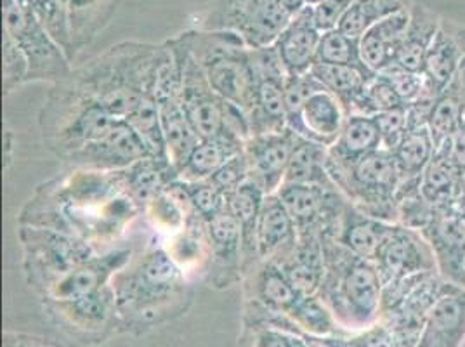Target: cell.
<instances>
[{"label": "cell", "mask_w": 465, "mask_h": 347, "mask_svg": "<svg viewBox=\"0 0 465 347\" xmlns=\"http://www.w3.org/2000/svg\"><path fill=\"white\" fill-rule=\"evenodd\" d=\"M322 34L323 32L314 21L312 5L302 7L292 16L289 25L274 42V47L289 75L310 74L312 64L316 63Z\"/></svg>", "instance_id": "603a6c76"}, {"label": "cell", "mask_w": 465, "mask_h": 347, "mask_svg": "<svg viewBox=\"0 0 465 347\" xmlns=\"http://www.w3.org/2000/svg\"><path fill=\"white\" fill-rule=\"evenodd\" d=\"M382 148L379 129L371 116L349 115L337 141L329 148V164L351 165Z\"/></svg>", "instance_id": "d6a6232c"}, {"label": "cell", "mask_w": 465, "mask_h": 347, "mask_svg": "<svg viewBox=\"0 0 465 347\" xmlns=\"http://www.w3.org/2000/svg\"><path fill=\"white\" fill-rule=\"evenodd\" d=\"M291 316L314 337H325L335 332V316L318 293L302 295L291 311Z\"/></svg>", "instance_id": "7bdbcfd3"}, {"label": "cell", "mask_w": 465, "mask_h": 347, "mask_svg": "<svg viewBox=\"0 0 465 347\" xmlns=\"http://www.w3.org/2000/svg\"><path fill=\"white\" fill-rule=\"evenodd\" d=\"M289 337V335H287ZM289 347H308V344L297 337H289Z\"/></svg>", "instance_id": "11a10c76"}, {"label": "cell", "mask_w": 465, "mask_h": 347, "mask_svg": "<svg viewBox=\"0 0 465 347\" xmlns=\"http://www.w3.org/2000/svg\"><path fill=\"white\" fill-rule=\"evenodd\" d=\"M144 156L148 152L134 129L125 120H118L106 134L64 158V164L84 171L118 173Z\"/></svg>", "instance_id": "e0dca14e"}, {"label": "cell", "mask_w": 465, "mask_h": 347, "mask_svg": "<svg viewBox=\"0 0 465 347\" xmlns=\"http://www.w3.org/2000/svg\"><path fill=\"white\" fill-rule=\"evenodd\" d=\"M291 280L293 289L301 295L318 293V289L325 273V257H323V240L316 236L299 238L297 245L291 255L276 264Z\"/></svg>", "instance_id": "f546056e"}, {"label": "cell", "mask_w": 465, "mask_h": 347, "mask_svg": "<svg viewBox=\"0 0 465 347\" xmlns=\"http://www.w3.org/2000/svg\"><path fill=\"white\" fill-rule=\"evenodd\" d=\"M181 183L184 192L190 196L194 211L205 223L226 209V194L213 188L207 179L196 181V183H186V181H181Z\"/></svg>", "instance_id": "7dc6e473"}, {"label": "cell", "mask_w": 465, "mask_h": 347, "mask_svg": "<svg viewBox=\"0 0 465 347\" xmlns=\"http://www.w3.org/2000/svg\"><path fill=\"white\" fill-rule=\"evenodd\" d=\"M262 347H289V337L280 332H266L261 337Z\"/></svg>", "instance_id": "816d5d0a"}, {"label": "cell", "mask_w": 465, "mask_h": 347, "mask_svg": "<svg viewBox=\"0 0 465 347\" xmlns=\"http://www.w3.org/2000/svg\"><path fill=\"white\" fill-rule=\"evenodd\" d=\"M434 152L436 143L432 139L429 125L407 127L401 143L392 152L400 169L401 183H419L426 171L427 164L434 156Z\"/></svg>", "instance_id": "d590c367"}, {"label": "cell", "mask_w": 465, "mask_h": 347, "mask_svg": "<svg viewBox=\"0 0 465 347\" xmlns=\"http://www.w3.org/2000/svg\"><path fill=\"white\" fill-rule=\"evenodd\" d=\"M40 23L47 28L53 39L72 61L70 42V20H68V0H28Z\"/></svg>", "instance_id": "ee69618b"}, {"label": "cell", "mask_w": 465, "mask_h": 347, "mask_svg": "<svg viewBox=\"0 0 465 347\" xmlns=\"http://www.w3.org/2000/svg\"><path fill=\"white\" fill-rule=\"evenodd\" d=\"M403 106L408 104H405V101L398 96V93L392 89L388 80L377 74L367 84L361 96L354 101L349 115L375 116L396 108H403Z\"/></svg>", "instance_id": "60d3db41"}, {"label": "cell", "mask_w": 465, "mask_h": 347, "mask_svg": "<svg viewBox=\"0 0 465 347\" xmlns=\"http://www.w3.org/2000/svg\"><path fill=\"white\" fill-rule=\"evenodd\" d=\"M410 5L411 0H352L337 28L352 39H361L375 23L400 11H408Z\"/></svg>", "instance_id": "74e56055"}, {"label": "cell", "mask_w": 465, "mask_h": 347, "mask_svg": "<svg viewBox=\"0 0 465 347\" xmlns=\"http://www.w3.org/2000/svg\"><path fill=\"white\" fill-rule=\"evenodd\" d=\"M420 233L434 253L438 273L446 282L465 289V202L434 207Z\"/></svg>", "instance_id": "9a60e30c"}, {"label": "cell", "mask_w": 465, "mask_h": 347, "mask_svg": "<svg viewBox=\"0 0 465 347\" xmlns=\"http://www.w3.org/2000/svg\"><path fill=\"white\" fill-rule=\"evenodd\" d=\"M410 23V9L375 23L360 39V55L373 74L386 70L400 55Z\"/></svg>", "instance_id": "484cf974"}, {"label": "cell", "mask_w": 465, "mask_h": 347, "mask_svg": "<svg viewBox=\"0 0 465 347\" xmlns=\"http://www.w3.org/2000/svg\"><path fill=\"white\" fill-rule=\"evenodd\" d=\"M379 75L388 80L392 89L398 93V96L405 101V104H413L419 99H436L426 89V78L422 74L408 72L405 68L392 63L386 70L379 72Z\"/></svg>", "instance_id": "bcb514c9"}, {"label": "cell", "mask_w": 465, "mask_h": 347, "mask_svg": "<svg viewBox=\"0 0 465 347\" xmlns=\"http://www.w3.org/2000/svg\"><path fill=\"white\" fill-rule=\"evenodd\" d=\"M13 143H15V135L9 129H5L4 133V171L5 173L11 169V164H13V150H15Z\"/></svg>", "instance_id": "f5cc1de1"}, {"label": "cell", "mask_w": 465, "mask_h": 347, "mask_svg": "<svg viewBox=\"0 0 465 347\" xmlns=\"http://www.w3.org/2000/svg\"><path fill=\"white\" fill-rule=\"evenodd\" d=\"M245 143L247 141L234 135L200 139L184 164L177 169V179L186 183L209 179L234 154H242L245 150Z\"/></svg>", "instance_id": "f1b7e54d"}, {"label": "cell", "mask_w": 465, "mask_h": 347, "mask_svg": "<svg viewBox=\"0 0 465 347\" xmlns=\"http://www.w3.org/2000/svg\"><path fill=\"white\" fill-rule=\"evenodd\" d=\"M251 59L255 75L253 110L249 116L251 134L282 133L287 129L285 80L289 74L274 44L251 49Z\"/></svg>", "instance_id": "4fadbf2b"}, {"label": "cell", "mask_w": 465, "mask_h": 347, "mask_svg": "<svg viewBox=\"0 0 465 347\" xmlns=\"http://www.w3.org/2000/svg\"><path fill=\"white\" fill-rule=\"evenodd\" d=\"M348 116L342 103L325 87H320L302 103L301 110L287 120V129L299 137L330 148L342 133Z\"/></svg>", "instance_id": "ffe728a7"}, {"label": "cell", "mask_w": 465, "mask_h": 347, "mask_svg": "<svg viewBox=\"0 0 465 347\" xmlns=\"http://www.w3.org/2000/svg\"><path fill=\"white\" fill-rule=\"evenodd\" d=\"M174 55L175 64L181 77V93L184 112L200 139L219 135H234L243 141L251 137V125L247 115L232 103L219 96L203 74L200 63L183 34L167 40Z\"/></svg>", "instance_id": "52a82bcc"}, {"label": "cell", "mask_w": 465, "mask_h": 347, "mask_svg": "<svg viewBox=\"0 0 465 347\" xmlns=\"http://www.w3.org/2000/svg\"><path fill=\"white\" fill-rule=\"evenodd\" d=\"M299 135L285 129L282 133L251 135L245 143L249 179L264 194L278 193L283 186L287 167Z\"/></svg>", "instance_id": "ac0fdd59"}, {"label": "cell", "mask_w": 465, "mask_h": 347, "mask_svg": "<svg viewBox=\"0 0 465 347\" xmlns=\"http://www.w3.org/2000/svg\"><path fill=\"white\" fill-rule=\"evenodd\" d=\"M280 2L285 5V9L291 13L292 16H293L295 13H299L302 7L308 5L306 0H280Z\"/></svg>", "instance_id": "db71d44e"}, {"label": "cell", "mask_w": 465, "mask_h": 347, "mask_svg": "<svg viewBox=\"0 0 465 347\" xmlns=\"http://www.w3.org/2000/svg\"><path fill=\"white\" fill-rule=\"evenodd\" d=\"M320 2H323V0H306L308 5H316V4H320Z\"/></svg>", "instance_id": "9f6ffc18"}, {"label": "cell", "mask_w": 465, "mask_h": 347, "mask_svg": "<svg viewBox=\"0 0 465 347\" xmlns=\"http://www.w3.org/2000/svg\"><path fill=\"white\" fill-rule=\"evenodd\" d=\"M299 238H335L341 232L349 200L330 179L320 184H283L278 190Z\"/></svg>", "instance_id": "7c38bea8"}, {"label": "cell", "mask_w": 465, "mask_h": 347, "mask_svg": "<svg viewBox=\"0 0 465 347\" xmlns=\"http://www.w3.org/2000/svg\"><path fill=\"white\" fill-rule=\"evenodd\" d=\"M153 94L158 104L160 124L165 137L169 160L177 171L184 164L188 154H192L194 146L198 144L200 137L194 133L184 112L181 77H179V70H177L173 51L158 74Z\"/></svg>", "instance_id": "5bb4252c"}, {"label": "cell", "mask_w": 465, "mask_h": 347, "mask_svg": "<svg viewBox=\"0 0 465 347\" xmlns=\"http://www.w3.org/2000/svg\"><path fill=\"white\" fill-rule=\"evenodd\" d=\"M249 179V164L245 150L242 154H234L221 169L207 179L213 188H217L223 194L232 193L242 183Z\"/></svg>", "instance_id": "c3c4849f"}, {"label": "cell", "mask_w": 465, "mask_h": 347, "mask_svg": "<svg viewBox=\"0 0 465 347\" xmlns=\"http://www.w3.org/2000/svg\"><path fill=\"white\" fill-rule=\"evenodd\" d=\"M465 341V289L451 285L427 314L417 347H460Z\"/></svg>", "instance_id": "cb8c5ba5"}, {"label": "cell", "mask_w": 465, "mask_h": 347, "mask_svg": "<svg viewBox=\"0 0 465 347\" xmlns=\"http://www.w3.org/2000/svg\"><path fill=\"white\" fill-rule=\"evenodd\" d=\"M2 89L4 96L13 94L18 87L28 84V59L18 44L4 32L2 49Z\"/></svg>", "instance_id": "f6af8a7d"}, {"label": "cell", "mask_w": 465, "mask_h": 347, "mask_svg": "<svg viewBox=\"0 0 465 347\" xmlns=\"http://www.w3.org/2000/svg\"><path fill=\"white\" fill-rule=\"evenodd\" d=\"M316 63L367 66L360 55V39L349 37L339 28L322 34V40L316 53Z\"/></svg>", "instance_id": "b9f144b4"}, {"label": "cell", "mask_w": 465, "mask_h": 347, "mask_svg": "<svg viewBox=\"0 0 465 347\" xmlns=\"http://www.w3.org/2000/svg\"><path fill=\"white\" fill-rule=\"evenodd\" d=\"M420 193L432 207L464 203V173L451 156L448 139L436 148L434 156L427 164L420 179Z\"/></svg>", "instance_id": "d4e9b609"}, {"label": "cell", "mask_w": 465, "mask_h": 347, "mask_svg": "<svg viewBox=\"0 0 465 347\" xmlns=\"http://www.w3.org/2000/svg\"><path fill=\"white\" fill-rule=\"evenodd\" d=\"M125 122L134 129L137 137L144 144L148 156H153L158 160H169V152L165 144V137L160 124V114L156 104L155 94H148L137 103L136 108L125 118Z\"/></svg>", "instance_id": "ab89813d"}, {"label": "cell", "mask_w": 465, "mask_h": 347, "mask_svg": "<svg viewBox=\"0 0 465 347\" xmlns=\"http://www.w3.org/2000/svg\"><path fill=\"white\" fill-rule=\"evenodd\" d=\"M255 290L259 299L276 311L291 314L297 301L302 297L293 289L291 280L274 263H259L255 268Z\"/></svg>", "instance_id": "f35d334b"}, {"label": "cell", "mask_w": 465, "mask_h": 347, "mask_svg": "<svg viewBox=\"0 0 465 347\" xmlns=\"http://www.w3.org/2000/svg\"><path fill=\"white\" fill-rule=\"evenodd\" d=\"M118 120L68 78L54 84L44 99L40 134L45 148L64 160L106 134Z\"/></svg>", "instance_id": "5b68a950"}, {"label": "cell", "mask_w": 465, "mask_h": 347, "mask_svg": "<svg viewBox=\"0 0 465 347\" xmlns=\"http://www.w3.org/2000/svg\"><path fill=\"white\" fill-rule=\"evenodd\" d=\"M352 0H323L316 5H312L314 21L322 32H329L339 26L344 15L348 13Z\"/></svg>", "instance_id": "f907efd6"}, {"label": "cell", "mask_w": 465, "mask_h": 347, "mask_svg": "<svg viewBox=\"0 0 465 347\" xmlns=\"http://www.w3.org/2000/svg\"><path fill=\"white\" fill-rule=\"evenodd\" d=\"M311 75L342 103L349 115L354 101L361 96L367 84L377 74H373L367 66L314 63Z\"/></svg>", "instance_id": "e575fe53"}, {"label": "cell", "mask_w": 465, "mask_h": 347, "mask_svg": "<svg viewBox=\"0 0 465 347\" xmlns=\"http://www.w3.org/2000/svg\"><path fill=\"white\" fill-rule=\"evenodd\" d=\"M112 287L122 316L150 320L186 295L188 280L156 234L116 273Z\"/></svg>", "instance_id": "277c9868"}, {"label": "cell", "mask_w": 465, "mask_h": 347, "mask_svg": "<svg viewBox=\"0 0 465 347\" xmlns=\"http://www.w3.org/2000/svg\"><path fill=\"white\" fill-rule=\"evenodd\" d=\"M266 194L251 179L242 183L232 193L226 194V211L232 213L242 232L243 247V276L249 274L261 263L257 255V221Z\"/></svg>", "instance_id": "4316f807"}, {"label": "cell", "mask_w": 465, "mask_h": 347, "mask_svg": "<svg viewBox=\"0 0 465 347\" xmlns=\"http://www.w3.org/2000/svg\"><path fill=\"white\" fill-rule=\"evenodd\" d=\"M329 148L310 139L297 137L283 184H320L330 181Z\"/></svg>", "instance_id": "8d00e7d4"}, {"label": "cell", "mask_w": 465, "mask_h": 347, "mask_svg": "<svg viewBox=\"0 0 465 347\" xmlns=\"http://www.w3.org/2000/svg\"><path fill=\"white\" fill-rule=\"evenodd\" d=\"M325 273L318 295L337 323L361 330L381 318L382 280L375 264L346 249L335 238L323 240Z\"/></svg>", "instance_id": "3957f363"}, {"label": "cell", "mask_w": 465, "mask_h": 347, "mask_svg": "<svg viewBox=\"0 0 465 347\" xmlns=\"http://www.w3.org/2000/svg\"><path fill=\"white\" fill-rule=\"evenodd\" d=\"M291 18L280 0H213L198 28L234 32L257 49L274 44Z\"/></svg>", "instance_id": "8fae6325"}, {"label": "cell", "mask_w": 465, "mask_h": 347, "mask_svg": "<svg viewBox=\"0 0 465 347\" xmlns=\"http://www.w3.org/2000/svg\"><path fill=\"white\" fill-rule=\"evenodd\" d=\"M257 255L261 263H283L297 245V230L280 194H266L257 221Z\"/></svg>", "instance_id": "44dd1931"}, {"label": "cell", "mask_w": 465, "mask_h": 347, "mask_svg": "<svg viewBox=\"0 0 465 347\" xmlns=\"http://www.w3.org/2000/svg\"><path fill=\"white\" fill-rule=\"evenodd\" d=\"M371 263L379 271L382 285L419 273L438 271L434 253L422 233L401 224H396L389 233Z\"/></svg>", "instance_id": "2e32d148"}, {"label": "cell", "mask_w": 465, "mask_h": 347, "mask_svg": "<svg viewBox=\"0 0 465 347\" xmlns=\"http://www.w3.org/2000/svg\"><path fill=\"white\" fill-rule=\"evenodd\" d=\"M127 192L136 200L137 205L144 209L155 200L156 196L167 192L169 186L177 181V171L171 162L158 160L153 156H144L120 171Z\"/></svg>", "instance_id": "4dcf8cb0"}, {"label": "cell", "mask_w": 465, "mask_h": 347, "mask_svg": "<svg viewBox=\"0 0 465 347\" xmlns=\"http://www.w3.org/2000/svg\"><path fill=\"white\" fill-rule=\"evenodd\" d=\"M441 20L436 13L429 11L424 5L411 2L410 5V23L407 34L401 44L396 64L408 72L422 74L427 49L434 39Z\"/></svg>", "instance_id": "836d02e7"}, {"label": "cell", "mask_w": 465, "mask_h": 347, "mask_svg": "<svg viewBox=\"0 0 465 347\" xmlns=\"http://www.w3.org/2000/svg\"><path fill=\"white\" fill-rule=\"evenodd\" d=\"M209 233V276L211 287L226 289L243 276V247L238 223L226 209L207 221Z\"/></svg>", "instance_id": "d6986e66"}, {"label": "cell", "mask_w": 465, "mask_h": 347, "mask_svg": "<svg viewBox=\"0 0 465 347\" xmlns=\"http://www.w3.org/2000/svg\"><path fill=\"white\" fill-rule=\"evenodd\" d=\"M4 32L28 59V84H59L74 74L72 61L34 13L28 0H4Z\"/></svg>", "instance_id": "30bf717a"}, {"label": "cell", "mask_w": 465, "mask_h": 347, "mask_svg": "<svg viewBox=\"0 0 465 347\" xmlns=\"http://www.w3.org/2000/svg\"><path fill=\"white\" fill-rule=\"evenodd\" d=\"M122 0H68L72 63L115 18Z\"/></svg>", "instance_id": "83f0119b"}, {"label": "cell", "mask_w": 465, "mask_h": 347, "mask_svg": "<svg viewBox=\"0 0 465 347\" xmlns=\"http://www.w3.org/2000/svg\"><path fill=\"white\" fill-rule=\"evenodd\" d=\"M407 110L408 106H403V108H396V110L371 116L379 129L382 148H386L389 152H394L398 148V144L401 143L403 135L407 133Z\"/></svg>", "instance_id": "681fc988"}, {"label": "cell", "mask_w": 465, "mask_h": 347, "mask_svg": "<svg viewBox=\"0 0 465 347\" xmlns=\"http://www.w3.org/2000/svg\"><path fill=\"white\" fill-rule=\"evenodd\" d=\"M327 171L354 209L386 223H398L401 175L392 152L381 148L351 165H333L327 160Z\"/></svg>", "instance_id": "ba28073f"}, {"label": "cell", "mask_w": 465, "mask_h": 347, "mask_svg": "<svg viewBox=\"0 0 465 347\" xmlns=\"http://www.w3.org/2000/svg\"><path fill=\"white\" fill-rule=\"evenodd\" d=\"M183 35L213 91L249 118L255 94L251 47L238 34L228 30L193 28Z\"/></svg>", "instance_id": "8992f818"}, {"label": "cell", "mask_w": 465, "mask_h": 347, "mask_svg": "<svg viewBox=\"0 0 465 347\" xmlns=\"http://www.w3.org/2000/svg\"><path fill=\"white\" fill-rule=\"evenodd\" d=\"M18 238L28 283L42 292H47L64 274L101 253L80 238L47 228L20 224Z\"/></svg>", "instance_id": "9c48e42d"}, {"label": "cell", "mask_w": 465, "mask_h": 347, "mask_svg": "<svg viewBox=\"0 0 465 347\" xmlns=\"http://www.w3.org/2000/svg\"><path fill=\"white\" fill-rule=\"evenodd\" d=\"M465 59V28L451 21L441 20V25L427 49L422 75L426 89L438 97L446 85L457 75Z\"/></svg>", "instance_id": "7402d4cb"}, {"label": "cell", "mask_w": 465, "mask_h": 347, "mask_svg": "<svg viewBox=\"0 0 465 347\" xmlns=\"http://www.w3.org/2000/svg\"><path fill=\"white\" fill-rule=\"evenodd\" d=\"M396 224L398 223H386V221L370 217L349 203L346 213L342 217L337 242L342 243L352 253L373 261L379 247L388 238L389 233L394 230Z\"/></svg>", "instance_id": "1f68e13d"}, {"label": "cell", "mask_w": 465, "mask_h": 347, "mask_svg": "<svg viewBox=\"0 0 465 347\" xmlns=\"http://www.w3.org/2000/svg\"><path fill=\"white\" fill-rule=\"evenodd\" d=\"M143 209L122 174L75 169L37 186L20 213V224L80 238L99 251L122 238Z\"/></svg>", "instance_id": "6da1fadb"}, {"label": "cell", "mask_w": 465, "mask_h": 347, "mask_svg": "<svg viewBox=\"0 0 465 347\" xmlns=\"http://www.w3.org/2000/svg\"><path fill=\"white\" fill-rule=\"evenodd\" d=\"M169 45L125 40L74 70L72 82L112 115L125 120L137 103L155 91Z\"/></svg>", "instance_id": "7a4b0ae2"}]
</instances>
